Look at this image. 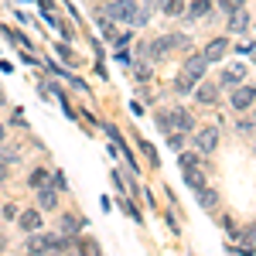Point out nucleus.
<instances>
[{"instance_id": "1", "label": "nucleus", "mask_w": 256, "mask_h": 256, "mask_svg": "<svg viewBox=\"0 0 256 256\" xmlns=\"http://www.w3.org/2000/svg\"><path fill=\"white\" fill-rule=\"evenodd\" d=\"M106 18L110 20H126V24H147V10L137 7L134 0H113V4H106Z\"/></svg>"}, {"instance_id": "2", "label": "nucleus", "mask_w": 256, "mask_h": 256, "mask_svg": "<svg viewBox=\"0 0 256 256\" xmlns=\"http://www.w3.org/2000/svg\"><path fill=\"white\" fill-rule=\"evenodd\" d=\"M158 126H160V130H181V134H192V130H195V116H192L188 110H174V113L158 116Z\"/></svg>"}, {"instance_id": "3", "label": "nucleus", "mask_w": 256, "mask_h": 256, "mask_svg": "<svg viewBox=\"0 0 256 256\" xmlns=\"http://www.w3.org/2000/svg\"><path fill=\"white\" fill-rule=\"evenodd\" d=\"M195 144L202 154H216L218 150V126H202L195 134Z\"/></svg>"}, {"instance_id": "4", "label": "nucleus", "mask_w": 256, "mask_h": 256, "mask_svg": "<svg viewBox=\"0 0 256 256\" xmlns=\"http://www.w3.org/2000/svg\"><path fill=\"white\" fill-rule=\"evenodd\" d=\"M226 52H229V38H212L208 44H205V52H202V55H205V62L212 65V62L226 58Z\"/></svg>"}, {"instance_id": "5", "label": "nucleus", "mask_w": 256, "mask_h": 256, "mask_svg": "<svg viewBox=\"0 0 256 256\" xmlns=\"http://www.w3.org/2000/svg\"><path fill=\"white\" fill-rule=\"evenodd\" d=\"M246 79V62H232L226 72H222V79H218V86H239V82Z\"/></svg>"}, {"instance_id": "6", "label": "nucleus", "mask_w": 256, "mask_h": 256, "mask_svg": "<svg viewBox=\"0 0 256 256\" xmlns=\"http://www.w3.org/2000/svg\"><path fill=\"white\" fill-rule=\"evenodd\" d=\"M205 68H208V62H205V55H188V58H184V68H181V72H184V76H192V79H202V76H205Z\"/></svg>"}, {"instance_id": "7", "label": "nucleus", "mask_w": 256, "mask_h": 256, "mask_svg": "<svg viewBox=\"0 0 256 256\" xmlns=\"http://www.w3.org/2000/svg\"><path fill=\"white\" fill-rule=\"evenodd\" d=\"M256 99V86H239L236 92H232V110H250V102Z\"/></svg>"}, {"instance_id": "8", "label": "nucleus", "mask_w": 256, "mask_h": 256, "mask_svg": "<svg viewBox=\"0 0 256 256\" xmlns=\"http://www.w3.org/2000/svg\"><path fill=\"white\" fill-rule=\"evenodd\" d=\"M195 99L202 102V106H216V102H218V82H205V86H198Z\"/></svg>"}, {"instance_id": "9", "label": "nucleus", "mask_w": 256, "mask_h": 256, "mask_svg": "<svg viewBox=\"0 0 256 256\" xmlns=\"http://www.w3.org/2000/svg\"><path fill=\"white\" fill-rule=\"evenodd\" d=\"M18 226L24 229V232H38V229H41V216H38V212H20Z\"/></svg>"}, {"instance_id": "10", "label": "nucleus", "mask_w": 256, "mask_h": 256, "mask_svg": "<svg viewBox=\"0 0 256 256\" xmlns=\"http://www.w3.org/2000/svg\"><path fill=\"white\" fill-rule=\"evenodd\" d=\"M250 28V14H246V7H239L229 14V31H246Z\"/></svg>"}, {"instance_id": "11", "label": "nucleus", "mask_w": 256, "mask_h": 256, "mask_svg": "<svg viewBox=\"0 0 256 256\" xmlns=\"http://www.w3.org/2000/svg\"><path fill=\"white\" fill-rule=\"evenodd\" d=\"M38 205H41V208H55V205H58L55 188H48V184H44V188H38Z\"/></svg>"}, {"instance_id": "12", "label": "nucleus", "mask_w": 256, "mask_h": 256, "mask_svg": "<svg viewBox=\"0 0 256 256\" xmlns=\"http://www.w3.org/2000/svg\"><path fill=\"white\" fill-rule=\"evenodd\" d=\"M184 184H188V188H205V178H202V171H198L195 164H192V168H184Z\"/></svg>"}, {"instance_id": "13", "label": "nucleus", "mask_w": 256, "mask_h": 256, "mask_svg": "<svg viewBox=\"0 0 256 256\" xmlns=\"http://www.w3.org/2000/svg\"><path fill=\"white\" fill-rule=\"evenodd\" d=\"M208 10H212V4H208V0H192V7L184 10V18H205Z\"/></svg>"}, {"instance_id": "14", "label": "nucleus", "mask_w": 256, "mask_h": 256, "mask_svg": "<svg viewBox=\"0 0 256 256\" xmlns=\"http://www.w3.org/2000/svg\"><path fill=\"white\" fill-rule=\"evenodd\" d=\"M82 226H86V222H79L76 216H65V218H62V226H58V229L65 232V236H76V232H82Z\"/></svg>"}, {"instance_id": "15", "label": "nucleus", "mask_w": 256, "mask_h": 256, "mask_svg": "<svg viewBox=\"0 0 256 256\" xmlns=\"http://www.w3.org/2000/svg\"><path fill=\"white\" fill-rule=\"evenodd\" d=\"M160 10H164L168 18H181V14H184V0H164Z\"/></svg>"}, {"instance_id": "16", "label": "nucleus", "mask_w": 256, "mask_h": 256, "mask_svg": "<svg viewBox=\"0 0 256 256\" xmlns=\"http://www.w3.org/2000/svg\"><path fill=\"white\" fill-rule=\"evenodd\" d=\"M198 202H202V208H216V202H218V195L212 192V188H198Z\"/></svg>"}, {"instance_id": "17", "label": "nucleus", "mask_w": 256, "mask_h": 256, "mask_svg": "<svg viewBox=\"0 0 256 256\" xmlns=\"http://www.w3.org/2000/svg\"><path fill=\"white\" fill-rule=\"evenodd\" d=\"M192 89H195V79H192V76H184V72H181V76H178V82H174V92H181V96H188V92H192Z\"/></svg>"}, {"instance_id": "18", "label": "nucleus", "mask_w": 256, "mask_h": 256, "mask_svg": "<svg viewBox=\"0 0 256 256\" xmlns=\"http://www.w3.org/2000/svg\"><path fill=\"white\" fill-rule=\"evenodd\" d=\"M239 7H246V0H218V10H222V14H232Z\"/></svg>"}, {"instance_id": "19", "label": "nucleus", "mask_w": 256, "mask_h": 256, "mask_svg": "<svg viewBox=\"0 0 256 256\" xmlns=\"http://www.w3.org/2000/svg\"><path fill=\"white\" fill-rule=\"evenodd\" d=\"M31 184H34V188H44V184H48V171H44V168H38V171L31 174Z\"/></svg>"}, {"instance_id": "20", "label": "nucleus", "mask_w": 256, "mask_h": 256, "mask_svg": "<svg viewBox=\"0 0 256 256\" xmlns=\"http://www.w3.org/2000/svg\"><path fill=\"white\" fill-rule=\"evenodd\" d=\"M134 76L144 82V79H150V68H147V65H137V68H134Z\"/></svg>"}, {"instance_id": "21", "label": "nucleus", "mask_w": 256, "mask_h": 256, "mask_svg": "<svg viewBox=\"0 0 256 256\" xmlns=\"http://www.w3.org/2000/svg\"><path fill=\"white\" fill-rule=\"evenodd\" d=\"M239 55H250V58H256V41H253V44H239Z\"/></svg>"}, {"instance_id": "22", "label": "nucleus", "mask_w": 256, "mask_h": 256, "mask_svg": "<svg viewBox=\"0 0 256 256\" xmlns=\"http://www.w3.org/2000/svg\"><path fill=\"white\" fill-rule=\"evenodd\" d=\"M4 158H7V160H18V158H20L18 147H4Z\"/></svg>"}, {"instance_id": "23", "label": "nucleus", "mask_w": 256, "mask_h": 256, "mask_svg": "<svg viewBox=\"0 0 256 256\" xmlns=\"http://www.w3.org/2000/svg\"><path fill=\"white\" fill-rule=\"evenodd\" d=\"M195 154H181V168H192V164H195Z\"/></svg>"}, {"instance_id": "24", "label": "nucleus", "mask_w": 256, "mask_h": 256, "mask_svg": "<svg viewBox=\"0 0 256 256\" xmlns=\"http://www.w3.org/2000/svg\"><path fill=\"white\" fill-rule=\"evenodd\" d=\"M4 178H7V168H4V164H0V181H4Z\"/></svg>"}, {"instance_id": "25", "label": "nucleus", "mask_w": 256, "mask_h": 256, "mask_svg": "<svg viewBox=\"0 0 256 256\" xmlns=\"http://www.w3.org/2000/svg\"><path fill=\"white\" fill-rule=\"evenodd\" d=\"M4 137H7V130H4V126H0V144H4Z\"/></svg>"}, {"instance_id": "26", "label": "nucleus", "mask_w": 256, "mask_h": 256, "mask_svg": "<svg viewBox=\"0 0 256 256\" xmlns=\"http://www.w3.org/2000/svg\"><path fill=\"white\" fill-rule=\"evenodd\" d=\"M253 253H256V242H253Z\"/></svg>"}]
</instances>
